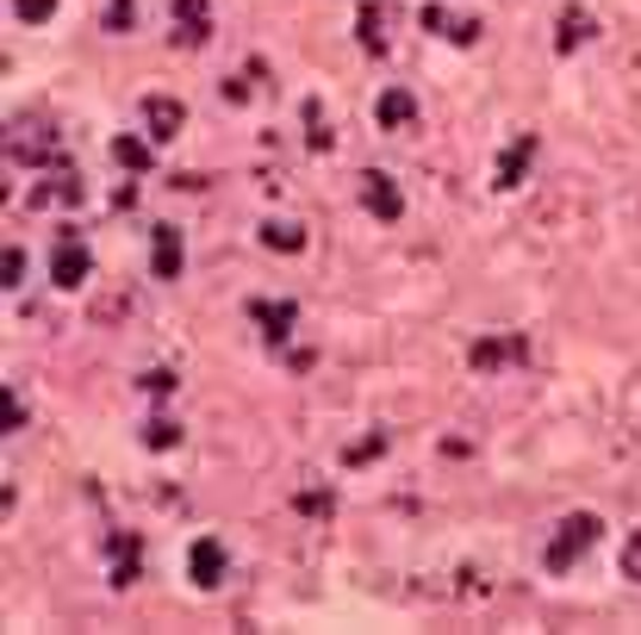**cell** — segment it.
Returning <instances> with one entry per match:
<instances>
[{"label": "cell", "mask_w": 641, "mask_h": 635, "mask_svg": "<svg viewBox=\"0 0 641 635\" xmlns=\"http://www.w3.org/2000/svg\"><path fill=\"white\" fill-rule=\"evenodd\" d=\"M355 32H362V51L367 56H386V19H381V7H362Z\"/></svg>", "instance_id": "2e32d148"}, {"label": "cell", "mask_w": 641, "mask_h": 635, "mask_svg": "<svg viewBox=\"0 0 641 635\" xmlns=\"http://www.w3.org/2000/svg\"><path fill=\"white\" fill-rule=\"evenodd\" d=\"M138 113H143V131H150L157 144L181 138V125H188V106L174 100V94H143V100H138Z\"/></svg>", "instance_id": "7a4b0ae2"}, {"label": "cell", "mask_w": 641, "mask_h": 635, "mask_svg": "<svg viewBox=\"0 0 641 635\" xmlns=\"http://www.w3.org/2000/svg\"><path fill=\"white\" fill-rule=\"evenodd\" d=\"M143 393L169 399V393H174V374H169V368H150V374H143Z\"/></svg>", "instance_id": "44dd1931"}, {"label": "cell", "mask_w": 641, "mask_h": 635, "mask_svg": "<svg viewBox=\"0 0 641 635\" xmlns=\"http://www.w3.org/2000/svg\"><path fill=\"white\" fill-rule=\"evenodd\" d=\"M94 275V256H87V243L82 237H63L51 250V281L56 287H82V281Z\"/></svg>", "instance_id": "5b68a950"}, {"label": "cell", "mask_w": 641, "mask_h": 635, "mask_svg": "<svg viewBox=\"0 0 641 635\" xmlns=\"http://www.w3.org/2000/svg\"><path fill=\"white\" fill-rule=\"evenodd\" d=\"M374 119H381L386 131H405V125H417V100L405 87H386L381 100H374Z\"/></svg>", "instance_id": "9c48e42d"}, {"label": "cell", "mask_w": 641, "mask_h": 635, "mask_svg": "<svg viewBox=\"0 0 641 635\" xmlns=\"http://www.w3.org/2000/svg\"><path fill=\"white\" fill-rule=\"evenodd\" d=\"M143 443L157 448V455H169V448L181 443V424H174V417H150V424H143Z\"/></svg>", "instance_id": "ac0fdd59"}, {"label": "cell", "mask_w": 641, "mask_h": 635, "mask_svg": "<svg viewBox=\"0 0 641 635\" xmlns=\"http://www.w3.org/2000/svg\"><path fill=\"white\" fill-rule=\"evenodd\" d=\"M261 243H268V250H287V256H299V250H306V224L268 219V224H261Z\"/></svg>", "instance_id": "5bb4252c"}, {"label": "cell", "mask_w": 641, "mask_h": 635, "mask_svg": "<svg viewBox=\"0 0 641 635\" xmlns=\"http://www.w3.org/2000/svg\"><path fill=\"white\" fill-rule=\"evenodd\" d=\"M113 162H119V169H131V174H143V169H150V144H138V138H113Z\"/></svg>", "instance_id": "e0dca14e"}, {"label": "cell", "mask_w": 641, "mask_h": 635, "mask_svg": "<svg viewBox=\"0 0 641 635\" xmlns=\"http://www.w3.org/2000/svg\"><path fill=\"white\" fill-rule=\"evenodd\" d=\"M598 530H605V523H598L591 511H573V517H560L555 542L542 549V567H548V573H573V567H579V554H591V549H598Z\"/></svg>", "instance_id": "6da1fadb"}, {"label": "cell", "mask_w": 641, "mask_h": 635, "mask_svg": "<svg viewBox=\"0 0 641 635\" xmlns=\"http://www.w3.org/2000/svg\"><path fill=\"white\" fill-rule=\"evenodd\" d=\"M586 38H591V13H586V7H567V13H560V32H555V51L573 56Z\"/></svg>", "instance_id": "4fadbf2b"}, {"label": "cell", "mask_w": 641, "mask_h": 635, "mask_svg": "<svg viewBox=\"0 0 641 635\" xmlns=\"http://www.w3.org/2000/svg\"><path fill=\"white\" fill-rule=\"evenodd\" d=\"M362 207L374 212L381 224L405 219V193H399V181H393V174H381V169H367V174H362Z\"/></svg>", "instance_id": "3957f363"}, {"label": "cell", "mask_w": 641, "mask_h": 635, "mask_svg": "<svg viewBox=\"0 0 641 635\" xmlns=\"http://www.w3.org/2000/svg\"><path fill=\"white\" fill-rule=\"evenodd\" d=\"M150 268H157V281L181 275V231L174 224H157V256H150Z\"/></svg>", "instance_id": "8fae6325"}, {"label": "cell", "mask_w": 641, "mask_h": 635, "mask_svg": "<svg viewBox=\"0 0 641 635\" xmlns=\"http://www.w3.org/2000/svg\"><path fill=\"white\" fill-rule=\"evenodd\" d=\"M530 156H536V138H517L511 150H504V162H499V188L511 193L523 181V169H530Z\"/></svg>", "instance_id": "9a60e30c"}, {"label": "cell", "mask_w": 641, "mask_h": 635, "mask_svg": "<svg viewBox=\"0 0 641 635\" xmlns=\"http://www.w3.org/2000/svg\"><path fill=\"white\" fill-rule=\"evenodd\" d=\"M75 200H82V181H75L70 169H56L51 181L32 193V207H75Z\"/></svg>", "instance_id": "7c38bea8"}, {"label": "cell", "mask_w": 641, "mask_h": 635, "mask_svg": "<svg viewBox=\"0 0 641 635\" xmlns=\"http://www.w3.org/2000/svg\"><path fill=\"white\" fill-rule=\"evenodd\" d=\"M249 311H256V325L268 330L275 343H280V337H287V330H293V318H299V306H293V299H256V306H249Z\"/></svg>", "instance_id": "30bf717a"}, {"label": "cell", "mask_w": 641, "mask_h": 635, "mask_svg": "<svg viewBox=\"0 0 641 635\" xmlns=\"http://www.w3.org/2000/svg\"><path fill=\"white\" fill-rule=\"evenodd\" d=\"M530 356V343H523V337H485V343H473V368H480V374H492V368H504V361H523Z\"/></svg>", "instance_id": "ba28073f"}, {"label": "cell", "mask_w": 641, "mask_h": 635, "mask_svg": "<svg viewBox=\"0 0 641 635\" xmlns=\"http://www.w3.org/2000/svg\"><path fill=\"white\" fill-rule=\"evenodd\" d=\"M25 281V250H7V287H19Z\"/></svg>", "instance_id": "603a6c76"}, {"label": "cell", "mask_w": 641, "mask_h": 635, "mask_svg": "<svg viewBox=\"0 0 641 635\" xmlns=\"http://www.w3.org/2000/svg\"><path fill=\"white\" fill-rule=\"evenodd\" d=\"M106 554H113V585H138L143 573V542L131 530H119L113 542H106Z\"/></svg>", "instance_id": "52a82bcc"}, {"label": "cell", "mask_w": 641, "mask_h": 635, "mask_svg": "<svg viewBox=\"0 0 641 635\" xmlns=\"http://www.w3.org/2000/svg\"><path fill=\"white\" fill-rule=\"evenodd\" d=\"M131 13H138V0H113L106 7V32H131Z\"/></svg>", "instance_id": "d6986e66"}, {"label": "cell", "mask_w": 641, "mask_h": 635, "mask_svg": "<svg viewBox=\"0 0 641 635\" xmlns=\"http://www.w3.org/2000/svg\"><path fill=\"white\" fill-rule=\"evenodd\" d=\"M25 424V405H19V393H7V430Z\"/></svg>", "instance_id": "cb8c5ba5"}, {"label": "cell", "mask_w": 641, "mask_h": 635, "mask_svg": "<svg viewBox=\"0 0 641 635\" xmlns=\"http://www.w3.org/2000/svg\"><path fill=\"white\" fill-rule=\"evenodd\" d=\"M188 580L200 585V592H212V585L225 580V542H218V536H200L188 549Z\"/></svg>", "instance_id": "8992f818"}, {"label": "cell", "mask_w": 641, "mask_h": 635, "mask_svg": "<svg viewBox=\"0 0 641 635\" xmlns=\"http://www.w3.org/2000/svg\"><path fill=\"white\" fill-rule=\"evenodd\" d=\"M13 13L25 19V25H38V19H51V13H56V0H13Z\"/></svg>", "instance_id": "ffe728a7"}, {"label": "cell", "mask_w": 641, "mask_h": 635, "mask_svg": "<svg viewBox=\"0 0 641 635\" xmlns=\"http://www.w3.org/2000/svg\"><path fill=\"white\" fill-rule=\"evenodd\" d=\"M212 38V0H174V44L200 51Z\"/></svg>", "instance_id": "277c9868"}, {"label": "cell", "mask_w": 641, "mask_h": 635, "mask_svg": "<svg viewBox=\"0 0 641 635\" xmlns=\"http://www.w3.org/2000/svg\"><path fill=\"white\" fill-rule=\"evenodd\" d=\"M623 573H629V580H641V530L629 536V549H623Z\"/></svg>", "instance_id": "7402d4cb"}]
</instances>
